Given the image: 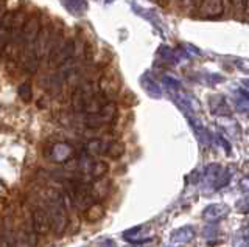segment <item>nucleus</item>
<instances>
[{
	"label": "nucleus",
	"instance_id": "24",
	"mask_svg": "<svg viewBox=\"0 0 249 247\" xmlns=\"http://www.w3.org/2000/svg\"><path fill=\"white\" fill-rule=\"evenodd\" d=\"M237 210L240 213H249V196L237 202Z\"/></svg>",
	"mask_w": 249,
	"mask_h": 247
},
{
	"label": "nucleus",
	"instance_id": "7",
	"mask_svg": "<svg viewBox=\"0 0 249 247\" xmlns=\"http://www.w3.org/2000/svg\"><path fill=\"white\" fill-rule=\"evenodd\" d=\"M72 202L75 204L76 208L80 210H86L90 204H93L95 200L92 198V191H90V183L86 182H76L73 187V193H72Z\"/></svg>",
	"mask_w": 249,
	"mask_h": 247
},
{
	"label": "nucleus",
	"instance_id": "8",
	"mask_svg": "<svg viewBox=\"0 0 249 247\" xmlns=\"http://www.w3.org/2000/svg\"><path fill=\"white\" fill-rule=\"evenodd\" d=\"M31 226L39 236L47 235L52 230V221L49 210L44 207H36L31 213Z\"/></svg>",
	"mask_w": 249,
	"mask_h": 247
},
{
	"label": "nucleus",
	"instance_id": "12",
	"mask_svg": "<svg viewBox=\"0 0 249 247\" xmlns=\"http://www.w3.org/2000/svg\"><path fill=\"white\" fill-rule=\"evenodd\" d=\"M2 230H3L6 247H18V231H16L14 219L11 214H8L6 218H3Z\"/></svg>",
	"mask_w": 249,
	"mask_h": 247
},
{
	"label": "nucleus",
	"instance_id": "29",
	"mask_svg": "<svg viewBox=\"0 0 249 247\" xmlns=\"http://www.w3.org/2000/svg\"><path fill=\"white\" fill-rule=\"evenodd\" d=\"M245 11L249 14V0H245Z\"/></svg>",
	"mask_w": 249,
	"mask_h": 247
},
{
	"label": "nucleus",
	"instance_id": "1",
	"mask_svg": "<svg viewBox=\"0 0 249 247\" xmlns=\"http://www.w3.org/2000/svg\"><path fill=\"white\" fill-rule=\"evenodd\" d=\"M47 210H49V214H50L53 233L56 236L64 235L69 227V213H67L64 195H61L58 191H49Z\"/></svg>",
	"mask_w": 249,
	"mask_h": 247
},
{
	"label": "nucleus",
	"instance_id": "14",
	"mask_svg": "<svg viewBox=\"0 0 249 247\" xmlns=\"http://www.w3.org/2000/svg\"><path fill=\"white\" fill-rule=\"evenodd\" d=\"M90 191H92L93 200H95V202H100V200H103L109 195V191H111V182L105 179V177L95 179L93 183L90 185Z\"/></svg>",
	"mask_w": 249,
	"mask_h": 247
},
{
	"label": "nucleus",
	"instance_id": "15",
	"mask_svg": "<svg viewBox=\"0 0 249 247\" xmlns=\"http://www.w3.org/2000/svg\"><path fill=\"white\" fill-rule=\"evenodd\" d=\"M193 238H195V229L190 226H185L175 231L173 236H171V243L176 246H184L187 243H190Z\"/></svg>",
	"mask_w": 249,
	"mask_h": 247
},
{
	"label": "nucleus",
	"instance_id": "9",
	"mask_svg": "<svg viewBox=\"0 0 249 247\" xmlns=\"http://www.w3.org/2000/svg\"><path fill=\"white\" fill-rule=\"evenodd\" d=\"M75 157V148L70 143L66 142H58L50 146L49 151V159L53 160L54 164H66L67 160Z\"/></svg>",
	"mask_w": 249,
	"mask_h": 247
},
{
	"label": "nucleus",
	"instance_id": "22",
	"mask_svg": "<svg viewBox=\"0 0 249 247\" xmlns=\"http://www.w3.org/2000/svg\"><path fill=\"white\" fill-rule=\"evenodd\" d=\"M64 2L67 3L69 8L75 13H78V6H81L83 10H86V3L83 2V0H64Z\"/></svg>",
	"mask_w": 249,
	"mask_h": 247
},
{
	"label": "nucleus",
	"instance_id": "21",
	"mask_svg": "<svg viewBox=\"0 0 249 247\" xmlns=\"http://www.w3.org/2000/svg\"><path fill=\"white\" fill-rule=\"evenodd\" d=\"M18 92H19V97H20L25 103L31 101V87H30V84H28V82L20 84L19 89H18Z\"/></svg>",
	"mask_w": 249,
	"mask_h": 247
},
{
	"label": "nucleus",
	"instance_id": "17",
	"mask_svg": "<svg viewBox=\"0 0 249 247\" xmlns=\"http://www.w3.org/2000/svg\"><path fill=\"white\" fill-rule=\"evenodd\" d=\"M107 101H109V98H106L103 94H101V92H97V94L93 95V97L89 99V101H88V104H86L83 114H95V112H98V111L103 109V106H105Z\"/></svg>",
	"mask_w": 249,
	"mask_h": 247
},
{
	"label": "nucleus",
	"instance_id": "2",
	"mask_svg": "<svg viewBox=\"0 0 249 247\" xmlns=\"http://www.w3.org/2000/svg\"><path fill=\"white\" fill-rule=\"evenodd\" d=\"M41 27H42V22H41V16H39V14H35V16L27 19V24L23 27L20 42H19V63L30 51V49L35 45L39 33H41Z\"/></svg>",
	"mask_w": 249,
	"mask_h": 247
},
{
	"label": "nucleus",
	"instance_id": "20",
	"mask_svg": "<svg viewBox=\"0 0 249 247\" xmlns=\"http://www.w3.org/2000/svg\"><path fill=\"white\" fill-rule=\"evenodd\" d=\"M105 149H106V145L103 143V140H100V138H92V140L86 145V152H88L89 156L105 154Z\"/></svg>",
	"mask_w": 249,
	"mask_h": 247
},
{
	"label": "nucleus",
	"instance_id": "18",
	"mask_svg": "<svg viewBox=\"0 0 249 247\" xmlns=\"http://www.w3.org/2000/svg\"><path fill=\"white\" fill-rule=\"evenodd\" d=\"M109 171V165L103 160H97L93 162L90 165V169H89V176L92 177L93 181L95 179H101V177H105Z\"/></svg>",
	"mask_w": 249,
	"mask_h": 247
},
{
	"label": "nucleus",
	"instance_id": "13",
	"mask_svg": "<svg viewBox=\"0 0 249 247\" xmlns=\"http://www.w3.org/2000/svg\"><path fill=\"white\" fill-rule=\"evenodd\" d=\"M229 213V207L224 204H212L206 207L204 213H202V218H204L207 222H216L223 219L226 214Z\"/></svg>",
	"mask_w": 249,
	"mask_h": 247
},
{
	"label": "nucleus",
	"instance_id": "23",
	"mask_svg": "<svg viewBox=\"0 0 249 247\" xmlns=\"http://www.w3.org/2000/svg\"><path fill=\"white\" fill-rule=\"evenodd\" d=\"M233 11H235V14H241L245 13V0H229Z\"/></svg>",
	"mask_w": 249,
	"mask_h": 247
},
{
	"label": "nucleus",
	"instance_id": "27",
	"mask_svg": "<svg viewBox=\"0 0 249 247\" xmlns=\"http://www.w3.org/2000/svg\"><path fill=\"white\" fill-rule=\"evenodd\" d=\"M5 13H6V10H5V0H0V20H2Z\"/></svg>",
	"mask_w": 249,
	"mask_h": 247
},
{
	"label": "nucleus",
	"instance_id": "10",
	"mask_svg": "<svg viewBox=\"0 0 249 247\" xmlns=\"http://www.w3.org/2000/svg\"><path fill=\"white\" fill-rule=\"evenodd\" d=\"M14 16H16V11H6L3 14L2 20H0V58H2L8 44H10Z\"/></svg>",
	"mask_w": 249,
	"mask_h": 247
},
{
	"label": "nucleus",
	"instance_id": "5",
	"mask_svg": "<svg viewBox=\"0 0 249 247\" xmlns=\"http://www.w3.org/2000/svg\"><path fill=\"white\" fill-rule=\"evenodd\" d=\"M75 51H76V44L73 39H64V42H62L59 47L54 50L53 55H50L49 58V67H61V66H64L66 63H69L70 59L73 58L75 55Z\"/></svg>",
	"mask_w": 249,
	"mask_h": 247
},
{
	"label": "nucleus",
	"instance_id": "3",
	"mask_svg": "<svg viewBox=\"0 0 249 247\" xmlns=\"http://www.w3.org/2000/svg\"><path fill=\"white\" fill-rule=\"evenodd\" d=\"M117 117V104L114 101H107L103 109L95 114H84L83 123L88 129H100L103 126L111 125Z\"/></svg>",
	"mask_w": 249,
	"mask_h": 247
},
{
	"label": "nucleus",
	"instance_id": "26",
	"mask_svg": "<svg viewBox=\"0 0 249 247\" xmlns=\"http://www.w3.org/2000/svg\"><path fill=\"white\" fill-rule=\"evenodd\" d=\"M241 238H243V243L249 247V226L243 230V236Z\"/></svg>",
	"mask_w": 249,
	"mask_h": 247
},
{
	"label": "nucleus",
	"instance_id": "6",
	"mask_svg": "<svg viewBox=\"0 0 249 247\" xmlns=\"http://www.w3.org/2000/svg\"><path fill=\"white\" fill-rule=\"evenodd\" d=\"M122 87V80L120 75L115 70H106L98 81V90L103 94L106 98H114L120 92Z\"/></svg>",
	"mask_w": 249,
	"mask_h": 247
},
{
	"label": "nucleus",
	"instance_id": "4",
	"mask_svg": "<svg viewBox=\"0 0 249 247\" xmlns=\"http://www.w3.org/2000/svg\"><path fill=\"white\" fill-rule=\"evenodd\" d=\"M97 86L95 82L92 81H83L80 86H78L73 92L72 97H70V103L75 112H84V107L88 104L89 99L97 94Z\"/></svg>",
	"mask_w": 249,
	"mask_h": 247
},
{
	"label": "nucleus",
	"instance_id": "19",
	"mask_svg": "<svg viewBox=\"0 0 249 247\" xmlns=\"http://www.w3.org/2000/svg\"><path fill=\"white\" fill-rule=\"evenodd\" d=\"M105 154L109 159H120L124 154V145L122 142H117V140L107 143L106 149H105Z\"/></svg>",
	"mask_w": 249,
	"mask_h": 247
},
{
	"label": "nucleus",
	"instance_id": "16",
	"mask_svg": "<svg viewBox=\"0 0 249 247\" xmlns=\"http://www.w3.org/2000/svg\"><path fill=\"white\" fill-rule=\"evenodd\" d=\"M103 216H105V207L101 202H93L84 210V218L90 224H95V222L101 221Z\"/></svg>",
	"mask_w": 249,
	"mask_h": 247
},
{
	"label": "nucleus",
	"instance_id": "25",
	"mask_svg": "<svg viewBox=\"0 0 249 247\" xmlns=\"http://www.w3.org/2000/svg\"><path fill=\"white\" fill-rule=\"evenodd\" d=\"M240 187H241V190H243V191H249V177H245V179H241Z\"/></svg>",
	"mask_w": 249,
	"mask_h": 247
},
{
	"label": "nucleus",
	"instance_id": "28",
	"mask_svg": "<svg viewBox=\"0 0 249 247\" xmlns=\"http://www.w3.org/2000/svg\"><path fill=\"white\" fill-rule=\"evenodd\" d=\"M0 247H6V243H5V236H3V230H2V226H0Z\"/></svg>",
	"mask_w": 249,
	"mask_h": 247
},
{
	"label": "nucleus",
	"instance_id": "11",
	"mask_svg": "<svg viewBox=\"0 0 249 247\" xmlns=\"http://www.w3.org/2000/svg\"><path fill=\"white\" fill-rule=\"evenodd\" d=\"M198 8H199L201 17L215 19V17H220L224 13V3H223V0H202Z\"/></svg>",
	"mask_w": 249,
	"mask_h": 247
}]
</instances>
